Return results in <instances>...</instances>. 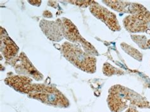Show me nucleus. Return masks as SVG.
<instances>
[{
  "instance_id": "obj_1",
  "label": "nucleus",
  "mask_w": 150,
  "mask_h": 112,
  "mask_svg": "<svg viewBox=\"0 0 150 112\" xmlns=\"http://www.w3.org/2000/svg\"><path fill=\"white\" fill-rule=\"evenodd\" d=\"M107 104L112 112H122L130 107L150 109V102L137 92L120 84L108 90Z\"/></svg>"
},
{
  "instance_id": "obj_2",
  "label": "nucleus",
  "mask_w": 150,
  "mask_h": 112,
  "mask_svg": "<svg viewBox=\"0 0 150 112\" xmlns=\"http://www.w3.org/2000/svg\"><path fill=\"white\" fill-rule=\"evenodd\" d=\"M61 52L67 61L81 71L90 74L96 72V58L85 52L79 44L65 42L61 46Z\"/></svg>"
},
{
  "instance_id": "obj_3",
  "label": "nucleus",
  "mask_w": 150,
  "mask_h": 112,
  "mask_svg": "<svg viewBox=\"0 0 150 112\" xmlns=\"http://www.w3.org/2000/svg\"><path fill=\"white\" fill-rule=\"evenodd\" d=\"M27 97L53 107L68 108L70 106L69 100L60 90L46 84L33 83Z\"/></svg>"
},
{
  "instance_id": "obj_4",
  "label": "nucleus",
  "mask_w": 150,
  "mask_h": 112,
  "mask_svg": "<svg viewBox=\"0 0 150 112\" xmlns=\"http://www.w3.org/2000/svg\"><path fill=\"white\" fill-rule=\"evenodd\" d=\"M57 20L60 26L64 37L69 42L80 44L84 51L90 55L93 56H99L96 48L81 35L77 27L72 21L65 17L57 19Z\"/></svg>"
},
{
  "instance_id": "obj_5",
  "label": "nucleus",
  "mask_w": 150,
  "mask_h": 112,
  "mask_svg": "<svg viewBox=\"0 0 150 112\" xmlns=\"http://www.w3.org/2000/svg\"><path fill=\"white\" fill-rule=\"evenodd\" d=\"M8 64L13 67L18 75L30 77L37 81L44 78V76L35 67L24 52H21L19 56L11 59Z\"/></svg>"
},
{
  "instance_id": "obj_6",
  "label": "nucleus",
  "mask_w": 150,
  "mask_h": 112,
  "mask_svg": "<svg viewBox=\"0 0 150 112\" xmlns=\"http://www.w3.org/2000/svg\"><path fill=\"white\" fill-rule=\"evenodd\" d=\"M123 25L129 33H143L146 32L150 25V11L137 15H129L123 20Z\"/></svg>"
},
{
  "instance_id": "obj_7",
  "label": "nucleus",
  "mask_w": 150,
  "mask_h": 112,
  "mask_svg": "<svg viewBox=\"0 0 150 112\" xmlns=\"http://www.w3.org/2000/svg\"><path fill=\"white\" fill-rule=\"evenodd\" d=\"M89 9L94 17L103 22L108 28L113 32H119L121 30V26L117 20L116 15L106 8L94 1L91 5L89 7Z\"/></svg>"
},
{
  "instance_id": "obj_8",
  "label": "nucleus",
  "mask_w": 150,
  "mask_h": 112,
  "mask_svg": "<svg viewBox=\"0 0 150 112\" xmlns=\"http://www.w3.org/2000/svg\"><path fill=\"white\" fill-rule=\"evenodd\" d=\"M105 5L109 6L113 10L117 12L129 13L130 15H137L145 12L148 10L137 3H132L125 1H117V0H103L102 1Z\"/></svg>"
},
{
  "instance_id": "obj_9",
  "label": "nucleus",
  "mask_w": 150,
  "mask_h": 112,
  "mask_svg": "<svg viewBox=\"0 0 150 112\" xmlns=\"http://www.w3.org/2000/svg\"><path fill=\"white\" fill-rule=\"evenodd\" d=\"M0 49L6 63L16 57L19 51L18 46L2 26L0 27Z\"/></svg>"
},
{
  "instance_id": "obj_10",
  "label": "nucleus",
  "mask_w": 150,
  "mask_h": 112,
  "mask_svg": "<svg viewBox=\"0 0 150 112\" xmlns=\"http://www.w3.org/2000/svg\"><path fill=\"white\" fill-rule=\"evenodd\" d=\"M5 83L20 93L28 95L32 88L33 78L28 76L15 75L7 77L4 80Z\"/></svg>"
},
{
  "instance_id": "obj_11",
  "label": "nucleus",
  "mask_w": 150,
  "mask_h": 112,
  "mask_svg": "<svg viewBox=\"0 0 150 112\" xmlns=\"http://www.w3.org/2000/svg\"><path fill=\"white\" fill-rule=\"evenodd\" d=\"M39 26L46 37L51 41L60 42L64 38L57 20H41L39 23Z\"/></svg>"
},
{
  "instance_id": "obj_12",
  "label": "nucleus",
  "mask_w": 150,
  "mask_h": 112,
  "mask_svg": "<svg viewBox=\"0 0 150 112\" xmlns=\"http://www.w3.org/2000/svg\"><path fill=\"white\" fill-rule=\"evenodd\" d=\"M120 46L122 50L125 53H127L128 55L133 57L134 59H135L139 62H141L142 60H143V54L136 49L128 45L127 44L125 43V42L121 43Z\"/></svg>"
},
{
  "instance_id": "obj_13",
  "label": "nucleus",
  "mask_w": 150,
  "mask_h": 112,
  "mask_svg": "<svg viewBox=\"0 0 150 112\" xmlns=\"http://www.w3.org/2000/svg\"><path fill=\"white\" fill-rule=\"evenodd\" d=\"M132 40L143 50L150 49V39L145 35H131Z\"/></svg>"
},
{
  "instance_id": "obj_14",
  "label": "nucleus",
  "mask_w": 150,
  "mask_h": 112,
  "mask_svg": "<svg viewBox=\"0 0 150 112\" xmlns=\"http://www.w3.org/2000/svg\"><path fill=\"white\" fill-rule=\"evenodd\" d=\"M102 71L103 74L106 76H112L113 75H122L124 74V71L121 70L120 69H118L113 66L110 64L106 63L103 64V66Z\"/></svg>"
},
{
  "instance_id": "obj_15",
  "label": "nucleus",
  "mask_w": 150,
  "mask_h": 112,
  "mask_svg": "<svg viewBox=\"0 0 150 112\" xmlns=\"http://www.w3.org/2000/svg\"><path fill=\"white\" fill-rule=\"evenodd\" d=\"M69 3L73 4V5H76L81 8H87L89 7L91 4L94 2V0H69V1H65Z\"/></svg>"
},
{
  "instance_id": "obj_16",
  "label": "nucleus",
  "mask_w": 150,
  "mask_h": 112,
  "mask_svg": "<svg viewBox=\"0 0 150 112\" xmlns=\"http://www.w3.org/2000/svg\"><path fill=\"white\" fill-rule=\"evenodd\" d=\"M27 1H28V3H30L31 5L37 7L40 6L42 3V1H41V0H28Z\"/></svg>"
},
{
  "instance_id": "obj_17",
  "label": "nucleus",
  "mask_w": 150,
  "mask_h": 112,
  "mask_svg": "<svg viewBox=\"0 0 150 112\" xmlns=\"http://www.w3.org/2000/svg\"><path fill=\"white\" fill-rule=\"evenodd\" d=\"M43 16L46 18H52L53 17V15L51 13L50 11L46 10L43 12Z\"/></svg>"
},
{
  "instance_id": "obj_18",
  "label": "nucleus",
  "mask_w": 150,
  "mask_h": 112,
  "mask_svg": "<svg viewBox=\"0 0 150 112\" xmlns=\"http://www.w3.org/2000/svg\"><path fill=\"white\" fill-rule=\"evenodd\" d=\"M125 112H139L135 107H130L126 110Z\"/></svg>"
}]
</instances>
